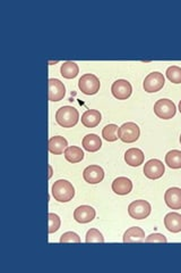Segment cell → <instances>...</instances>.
<instances>
[{"label": "cell", "instance_id": "8fae6325", "mask_svg": "<svg viewBox=\"0 0 181 273\" xmlns=\"http://www.w3.org/2000/svg\"><path fill=\"white\" fill-rule=\"evenodd\" d=\"M83 178L90 184L100 183L104 179V171L100 165H90L83 172Z\"/></svg>", "mask_w": 181, "mask_h": 273}, {"label": "cell", "instance_id": "9a60e30c", "mask_svg": "<svg viewBox=\"0 0 181 273\" xmlns=\"http://www.w3.org/2000/svg\"><path fill=\"white\" fill-rule=\"evenodd\" d=\"M164 225L168 231L172 233H178L181 231V214L177 212L168 213L164 217Z\"/></svg>", "mask_w": 181, "mask_h": 273}, {"label": "cell", "instance_id": "44dd1931", "mask_svg": "<svg viewBox=\"0 0 181 273\" xmlns=\"http://www.w3.org/2000/svg\"><path fill=\"white\" fill-rule=\"evenodd\" d=\"M65 159H66L69 163H80L84 160V151L82 148L77 146H69L66 148L64 152Z\"/></svg>", "mask_w": 181, "mask_h": 273}, {"label": "cell", "instance_id": "5bb4252c", "mask_svg": "<svg viewBox=\"0 0 181 273\" xmlns=\"http://www.w3.org/2000/svg\"><path fill=\"white\" fill-rule=\"evenodd\" d=\"M112 190L120 196L128 195L133 190V182L126 177H119L113 180Z\"/></svg>", "mask_w": 181, "mask_h": 273}, {"label": "cell", "instance_id": "484cf974", "mask_svg": "<svg viewBox=\"0 0 181 273\" xmlns=\"http://www.w3.org/2000/svg\"><path fill=\"white\" fill-rule=\"evenodd\" d=\"M85 242L86 243H104V237L97 229H90L86 233Z\"/></svg>", "mask_w": 181, "mask_h": 273}, {"label": "cell", "instance_id": "277c9868", "mask_svg": "<svg viewBox=\"0 0 181 273\" xmlns=\"http://www.w3.org/2000/svg\"><path fill=\"white\" fill-rule=\"evenodd\" d=\"M154 113L157 118L162 120H170L177 113V108L172 100L164 98L156 100L154 104Z\"/></svg>", "mask_w": 181, "mask_h": 273}, {"label": "cell", "instance_id": "6da1fadb", "mask_svg": "<svg viewBox=\"0 0 181 273\" xmlns=\"http://www.w3.org/2000/svg\"><path fill=\"white\" fill-rule=\"evenodd\" d=\"M78 120H80V113L73 106H63L55 113V122L63 128L75 127Z\"/></svg>", "mask_w": 181, "mask_h": 273}, {"label": "cell", "instance_id": "f546056e", "mask_svg": "<svg viewBox=\"0 0 181 273\" xmlns=\"http://www.w3.org/2000/svg\"><path fill=\"white\" fill-rule=\"evenodd\" d=\"M48 168H49V179H50L51 177H52V168H51L50 165L48 166Z\"/></svg>", "mask_w": 181, "mask_h": 273}, {"label": "cell", "instance_id": "d6986e66", "mask_svg": "<svg viewBox=\"0 0 181 273\" xmlns=\"http://www.w3.org/2000/svg\"><path fill=\"white\" fill-rule=\"evenodd\" d=\"M82 146L87 151L95 152L97 150H100V148L102 147V140L97 135L91 133V135H86L84 138H83Z\"/></svg>", "mask_w": 181, "mask_h": 273}, {"label": "cell", "instance_id": "8992f818", "mask_svg": "<svg viewBox=\"0 0 181 273\" xmlns=\"http://www.w3.org/2000/svg\"><path fill=\"white\" fill-rule=\"evenodd\" d=\"M78 87H80L81 91L85 95H95L97 91L100 90L101 83L96 75L91 73L84 74L78 81Z\"/></svg>", "mask_w": 181, "mask_h": 273}, {"label": "cell", "instance_id": "cb8c5ba5", "mask_svg": "<svg viewBox=\"0 0 181 273\" xmlns=\"http://www.w3.org/2000/svg\"><path fill=\"white\" fill-rule=\"evenodd\" d=\"M118 126H115V124H108V126H105L103 130H102V137L109 142L118 140Z\"/></svg>", "mask_w": 181, "mask_h": 273}, {"label": "cell", "instance_id": "2e32d148", "mask_svg": "<svg viewBox=\"0 0 181 273\" xmlns=\"http://www.w3.org/2000/svg\"><path fill=\"white\" fill-rule=\"evenodd\" d=\"M144 160H145V155L138 148H131V149L125 152V161L128 165L134 166V168L142 165L144 163Z\"/></svg>", "mask_w": 181, "mask_h": 273}, {"label": "cell", "instance_id": "4fadbf2b", "mask_svg": "<svg viewBox=\"0 0 181 273\" xmlns=\"http://www.w3.org/2000/svg\"><path fill=\"white\" fill-rule=\"evenodd\" d=\"M164 201L171 210H181V189L177 187L169 188L165 191Z\"/></svg>", "mask_w": 181, "mask_h": 273}, {"label": "cell", "instance_id": "30bf717a", "mask_svg": "<svg viewBox=\"0 0 181 273\" xmlns=\"http://www.w3.org/2000/svg\"><path fill=\"white\" fill-rule=\"evenodd\" d=\"M48 97L50 101H60L66 95V88L58 79H49Z\"/></svg>", "mask_w": 181, "mask_h": 273}, {"label": "cell", "instance_id": "f1b7e54d", "mask_svg": "<svg viewBox=\"0 0 181 273\" xmlns=\"http://www.w3.org/2000/svg\"><path fill=\"white\" fill-rule=\"evenodd\" d=\"M145 242L146 243H166L168 242V239H166L165 236L161 233H152L145 239Z\"/></svg>", "mask_w": 181, "mask_h": 273}, {"label": "cell", "instance_id": "e0dca14e", "mask_svg": "<svg viewBox=\"0 0 181 273\" xmlns=\"http://www.w3.org/2000/svg\"><path fill=\"white\" fill-rule=\"evenodd\" d=\"M102 115L100 110L96 109H87L82 115V124L86 128H95L101 122Z\"/></svg>", "mask_w": 181, "mask_h": 273}, {"label": "cell", "instance_id": "3957f363", "mask_svg": "<svg viewBox=\"0 0 181 273\" xmlns=\"http://www.w3.org/2000/svg\"><path fill=\"white\" fill-rule=\"evenodd\" d=\"M141 130L136 123L127 122L124 123L122 127L118 129V137L120 140L126 143H133L138 140Z\"/></svg>", "mask_w": 181, "mask_h": 273}, {"label": "cell", "instance_id": "ffe728a7", "mask_svg": "<svg viewBox=\"0 0 181 273\" xmlns=\"http://www.w3.org/2000/svg\"><path fill=\"white\" fill-rule=\"evenodd\" d=\"M145 242V231L138 226L129 228L124 235V243H142Z\"/></svg>", "mask_w": 181, "mask_h": 273}, {"label": "cell", "instance_id": "7c38bea8", "mask_svg": "<svg viewBox=\"0 0 181 273\" xmlns=\"http://www.w3.org/2000/svg\"><path fill=\"white\" fill-rule=\"evenodd\" d=\"M96 212L94 208L89 205H82L78 206L75 211H74V219L78 223H89V222L95 219Z\"/></svg>", "mask_w": 181, "mask_h": 273}, {"label": "cell", "instance_id": "52a82bcc", "mask_svg": "<svg viewBox=\"0 0 181 273\" xmlns=\"http://www.w3.org/2000/svg\"><path fill=\"white\" fill-rule=\"evenodd\" d=\"M164 83L165 79L163 74L160 72H153L145 77L143 82V88L148 94H153V92L160 91L164 87Z\"/></svg>", "mask_w": 181, "mask_h": 273}, {"label": "cell", "instance_id": "ac0fdd59", "mask_svg": "<svg viewBox=\"0 0 181 273\" xmlns=\"http://www.w3.org/2000/svg\"><path fill=\"white\" fill-rule=\"evenodd\" d=\"M68 146V141L62 136H54L49 140V151L54 155H62Z\"/></svg>", "mask_w": 181, "mask_h": 273}, {"label": "cell", "instance_id": "4dcf8cb0", "mask_svg": "<svg viewBox=\"0 0 181 273\" xmlns=\"http://www.w3.org/2000/svg\"><path fill=\"white\" fill-rule=\"evenodd\" d=\"M179 112L181 113V100H180V103H179Z\"/></svg>", "mask_w": 181, "mask_h": 273}, {"label": "cell", "instance_id": "d4e9b609", "mask_svg": "<svg viewBox=\"0 0 181 273\" xmlns=\"http://www.w3.org/2000/svg\"><path fill=\"white\" fill-rule=\"evenodd\" d=\"M166 77L172 83H175V85L181 83V68L175 65L170 66L166 69Z\"/></svg>", "mask_w": 181, "mask_h": 273}, {"label": "cell", "instance_id": "5b68a950", "mask_svg": "<svg viewBox=\"0 0 181 273\" xmlns=\"http://www.w3.org/2000/svg\"><path fill=\"white\" fill-rule=\"evenodd\" d=\"M152 206L147 201L138 200L128 206V214L135 220H144L151 214Z\"/></svg>", "mask_w": 181, "mask_h": 273}, {"label": "cell", "instance_id": "9c48e42d", "mask_svg": "<svg viewBox=\"0 0 181 273\" xmlns=\"http://www.w3.org/2000/svg\"><path fill=\"white\" fill-rule=\"evenodd\" d=\"M111 92H112V95L117 99L125 100L132 96L133 87L131 85V82L120 79V80H117L112 83V87H111Z\"/></svg>", "mask_w": 181, "mask_h": 273}, {"label": "cell", "instance_id": "603a6c76", "mask_svg": "<svg viewBox=\"0 0 181 273\" xmlns=\"http://www.w3.org/2000/svg\"><path fill=\"white\" fill-rule=\"evenodd\" d=\"M165 164L168 165L170 169H181V151L177 149L170 150L168 154L165 155Z\"/></svg>", "mask_w": 181, "mask_h": 273}, {"label": "cell", "instance_id": "1f68e13d", "mask_svg": "<svg viewBox=\"0 0 181 273\" xmlns=\"http://www.w3.org/2000/svg\"><path fill=\"white\" fill-rule=\"evenodd\" d=\"M180 143H181V135H180Z\"/></svg>", "mask_w": 181, "mask_h": 273}, {"label": "cell", "instance_id": "ba28073f", "mask_svg": "<svg viewBox=\"0 0 181 273\" xmlns=\"http://www.w3.org/2000/svg\"><path fill=\"white\" fill-rule=\"evenodd\" d=\"M165 172V166L160 160H150L144 166V174L151 180H157L163 177Z\"/></svg>", "mask_w": 181, "mask_h": 273}, {"label": "cell", "instance_id": "7a4b0ae2", "mask_svg": "<svg viewBox=\"0 0 181 273\" xmlns=\"http://www.w3.org/2000/svg\"><path fill=\"white\" fill-rule=\"evenodd\" d=\"M53 198L60 203H67L75 196V188L67 180H58L52 184L51 189Z\"/></svg>", "mask_w": 181, "mask_h": 273}, {"label": "cell", "instance_id": "4316f807", "mask_svg": "<svg viewBox=\"0 0 181 273\" xmlns=\"http://www.w3.org/2000/svg\"><path fill=\"white\" fill-rule=\"evenodd\" d=\"M49 233H54L57 232L60 228V224H62V221H60V217L54 214V213H49Z\"/></svg>", "mask_w": 181, "mask_h": 273}, {"label": "cell", "instance_id": "7402d4cb", "mask_svg": "<svg viewBox=\"0 0 181 273\" xmlns=\"http://www.w3.org/2000/svg\"><path fill=\"white\" fill-rule=\"evenodd\" d=\"M60 73L64 77L74 79L80 73V67L75 62H65L60 68Z\"/></svg>", "mask_w": 181, "mask_h": 273}, {"label": "cell", "instance_id": "83f0119b", "mask_svg": "<svg viewBox=\"0 0 181 273\" xmlns=\"http://www.w3.org/2000/svg\"><path fill=\"white\" fill-rule=\"evenodd\" d=\"M60 243H81V238L77 233L73 232V231H68L65 232L62 237H60Z\"/></svg>", "mask_w": 181, "mask_h": 273}]
</instances>
